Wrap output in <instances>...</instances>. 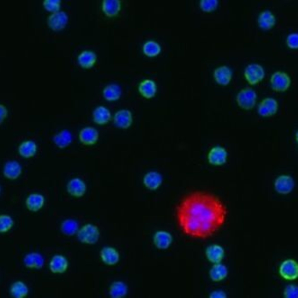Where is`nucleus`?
Listing matches in <instances>:
<instances>
[{"mask_svg":"<svg viewBox=\"0 0 298 298\" xmlns=\"http://www.w3.org/2000/svg\"><path fill=\"white\" fill-rule=\"evenodd\" d=\"M66 189L68 194L71 196L79 198L85 194L87 187L84 181L78 177H74L70 180L67 183Z\"/></svg>","mask_w":298,"mask_h":298,"instance_id":"nucleus-12","label":"nucleus"},{"mask_svg":"<svg viewBox=\"0 0 298 298\" xmlns=\"http://www.w3.org/2000/svg\"><path fill=\"white\" fill-rule=\"evenodd\" d=\"M258 26L265 30L271 29L275 26L276 18L274 14L271 10H266L260 12L257 19Z\"/></svg>","mask_w":298,"mask_h":298,"instance_id":"nucleus-22","label":"nucleus"},{"mask_svg":"<svg viewBox=\"0 0 298 298\" xmlns=\"http://www.w3.org/2000/svg\"><path fill=\"white\" fill-rule=\"evenodd\" d=\"M298 293V287L294 284L288 285L284 291V295L287 298H297Z\"/></svg>","mask_w":298,"mask_h":298,"instance_id":"nucleus-39","label":"nucleus"},{"mask_svg":"<svg viewBox=\"0 0 298 298\" xmlns=\"http://www.w3.org/2000/svg\"><path fill=\"white\" fill-rule=\"evenodd\" d=\"M38 150L37 143L33 140L27 139L22 141L18 145L17 152L22 158L29 159L34 157Z\"/></svg>","mask_w":298,"mask_h":298,"instance_id":"nucleus-17","label":"nucleus"},{"mask_svg":"<svg viewBox=\"0 0 298 298\" xmlns=\"http://www.w3.org/2000/svg\"><path fill=\"white\" fill-rule=\"evenodd\" d=\"M128 287L123 282L116 281L112 282L109 286L108 293L110 297L113 298H121L127 295Z\"/></svg>","mask_w":298,"mask_h":298,"instance_id":"nucleus-27","label":"nucleus"},{"mask_svg":"<svg viewBox=\"0 0 298 298\" xmlns=\"http://www.w3.org/2000/svg\"><path fill=\"white\" fill-rule=\"evenodd\" d=\"M285 42L286 46L292 50L297 49L298 48V34L295 32L291 33L287 36Z\"/></svg>","mask_w":298,"mask_h":298,"instance_id":"nucleus-36","label":"nucleus"},{"mask_svg":"<svg viewBox=\"0 0 298 298\" xmlns=\"http://www.w3.org/2000/svg\"><path fill=\"white\" fill-rule=\"evenodd\" d=\"M69 265L68 259L63 255L57 254L53 256L50 260L49 267L50 271L54 274H60L67 270Z\"/></svg>","mask_w":298,"mask_h":298,"instance_id":"nucleus-16","label":"nucleus"},{"mask_svg":"<svg viewBox=\"0 0 298 298\" xmlns=\"http://www.w3.org/2000/svg\"><path fill=\"white\" fill-rule=\"evenodd\" d=\"M226 274V270L221 265L217 264L212 270L211 274L213 279L218 280L222 279Z\"/></svg>","mask_w":298,"mask_h":298,"instance_id":"nucleus-37","label":"nucleus"},{"mask_svg":"<svg viewBox=\"0 0 298 298\" xmlns=\"http://www.w3.org/2000/svg\"><path fill=\"white\" fill-rule=\"evenodd\" d=\"M207 254L208 258L210 260L218 264L222 258L223 252L221 247L214 246L210 247L207 250Z\"/></svg>","mask_w":298,"mask_h":298,"instance_id":"nucleus-33","label":"nucleus"},{"mask_svg":"<svg viewBox=\"0 0 298 298\" xmlns=\"http://www.w3.org/2000/svg\"><path fill=\"white\" fill-rule=\"evenodd\" d=\"M61 3L60 0H44L42 2L44 8L52 13L60 10Z\"/></svg>","mask_w":298,"mask_h":298,"instance_id":"nucleus-35","label":"nucleus"},{"mask_svg":"<svg viewBox=\"0 0 298 298\" xmlns=\"http://www.w3.org/2000/svg\"><path fill=\"white\" fill-rule=\"evenodd\" d=\"M176 214L178 224L185 233L204 238L212 235L223 224L226 211L216 197L196 192L183 199L178 206Z\"/></svg>","mask_w":298,"mask_h":298,"instance_id":"nucleus-1","label":"nucleus"},{"mask_svg":"<svg viewBox=\"0 0 298 298\" xmlns=\"http://www.w3.org/2000/svg\"><path fill=\"white\" fill-rule=\"evenodd\" d=\"M11 296L15 298H24L28 295L29 290L25 283L20 280L17 281L11 285L9 290Z\"/></svg>","mask_w":298,"mask_h":298,"instance_id":"nucleus-29","label":"nucleus"},{"mask_svg":"<svg viewBox=\"0 0 298 298\" xmlns=\"http://www.w3.org/2000/svg\"><path fill=\"white\" fill-rule=\"evenodd\" d=\"M269 83L273 91L277 92H283L289 88L291 80L290 76L286 72L277 71L271 75Z\"/></svg>","mask_w":298,"mask_h":298,"instance_id":"nucleus-5","label":"nucleus"},{"mask_svg":"<svg viewBox=\"0 0 298 298\" xmlns=\"http://www.w3.org/2000/svg\"><path fill=\"white\" fill-rule=\"evenodd\" d=\"M45 202L44 196L38 193H33L26 197L25 205L29 211L33 212L39 211L44 207Z\"/></svg>","mask_w":298,"mask_h":298,"instance_id":"nucleus-19","label":"nucleus"},{"mask_svg":"<svg viewBox=\"0 0 298 298\" xmlns=\"http://www.w3.org/2000/svg\"><path fill=\"white\" fill-rule=\"evenodd\" d=\"M294 185L292 178L290 176L282 175L278 177L275 180V186L279 192L283 194L291 191Z\"/></svg>","mask_w":298,"mask_h":298,"instance_id":"nucleus-28","label":"nucleus"},{"mask_svg":"<svg viewBox=\"0 0 298 298\" xmlns=\"http://www.w3.org/2000/svg\"><path fill=\"white\" fill-rule=\"evenodd\" d=\"M8 111L5 106L3 104L0 105V123L1 124L6 118L8 115Z\"/></svg>","mask_w":298,"mask_h":298,"instance_id":"nucleus-40","label":"nucleus"},{"mask_svg":"<svg viewBox=\"0 0 298 298\" xmlns=\"http://www.w3.org/2000/svg\"><path fill=\"white\" fill-rule=\"evenodd\" d=\"M122 3L120 0H103L101 8L104 14L109 17L117 16L120 12Z\"/></svg>","mask_w":298,"mask_h":298,"instance_id":"nucleus-26","label":"nucleus"},{"mask_svg":"<svg viewBox=\"0 0 298 298\" xmlns=\"http://www.w3.org/2000/svg\"><path fill=\"white\" fill-rule=\"evenodd\" d=\"M153 244L158 249L164 250L168 249L171 245L173 237L168 231L164 230L156 231L152 238Z\"/></svg>","mask_w":298,"mask_h":298,"instance_id":"nucleus-11","label":"nucleus"},{"mask_svg":"<svg viewBox=\"0 0 298 298\" xmlns=\"http://www.w3.org/2000/svg\"><path fill=\"white\" fill-rule=\"evenodd\" d=\"M279 273L284 279L292 281L296 279L298 276V265L297 262L292 259L283 261L279 268Z\"/></svg>","mask_w":298,"mask_h":298,"instance_id":"nucleus-6","label":"nucleus"},{"mask_svg":"<svg viewBox=\"0 0 298 298\" xmlns=\"http://www.w3.org/2000/svg\"><path fill=\"white\" fill-rule=\"evenodd\" d=\"M100 257L104 264L110 266L116 265L120 259L118 251L115 248L111 246L102 247L100 252Z\"/></svg>","mask_w":298,"mask_h":298,"instance_id":"nucleus-13","label":"nucleus"},{"mask_svg":"<svg viewBox=\"0 0 298 298\" xmlns=\"http://www.w3.org/2000/svg\"><path fill=\"white\" fill-rule=\"evenodd\" d=\"M244 78L249 85L254 86L261 82L265 75V70L262 65L257 63H251L245 68L243 72Z\"/></svg>","mask_w":298,"mask_h":298,"instance_id":"nucleus-4","label":"nucleus"},{"mask_svg":"<svg viewBox=\"0 0 298 298\" xmlns=\"http://www.w3.org/2000/svg\"><path fill=\"white\" fill-rule=\"evenodd\" d=\"M76 235L78 240L81 243L87 245H93L99 240L100 231L97 226L88 223L79 228Z\"/></svg>","mask_w":298,"mask_h":298,"instance_id":"nucleus-2","label":"nucleus"},{"mask_svg":"<svg viewBox=\"0 0 298 298\" xmlns=\"http://www.w3.org/2000/svg\"><path fill=\"white\" fill-rule=\"evenodd\" d=\"M215 82L219 85L226 86L231 82L233 73L230 69L226 65H221L216 68L213 73Z\"/></svg>","mask_w":298,"mask_h":298,"instance_id":"nucleus-20","label":"nucleus"},{"mask_svg":"<svg viewBox=\"0 0 298 298\" xmlns=\"http://www.w3.org/2000/svg\"><path fill=\"white\" fill-rule=\"evenodd\" d=\"M113 115L110 109L102 105L97 106L93 110L92 119L96 125L100 126L105 125L112 120Z\"/></svg>","mask_w":298,"mask_h":298,"instance_id":"nucleus-15","label":"nucleus"},{"mask_svg":"<svg viewBox=\"0 0 298 298\" xmlns=\"http://www.w3.org/2000/svg\"><path fill=\"white\" fill-rule=\"evenodd\" d=\"M114 125L121 129H126L132 124L133 116L131 111L127 109L116 111L113 115L112 120Z\"/></svg>","mask_w":298,"mask_h":298,"instance_id":"nucleus-9","label":"nucleus"},{"mask_svg":"<svg viewBox=\"0 0 298 298\" xmlns=\"http://www.w3.org/2000/svg\"><path fill=\"white\" fill-rule=\"evenodd\" d=\"M161 49L160 44L156 41L152 40L146 41L144 43L142 47L143 54L149 57H153L157 56L160 53Z\"/></svg>","mask_w":298,"mask_h":298,"instance_id":"nucleus-31","label":"nucleus"},{"mask_svg":"<svg viewBox=\"0 0 298 298\" xmlns=\"http://www.w3.org/2000/svg\"><path fill=\"white\" fill-rule=\"evenodd\" d=\"M138 88L140 95L147 99L154 97L157 91L156 82L150 79H146L141 81L138 85Z\"/></svg>","mask_w":298,"mask_h":298,"instance_id":"nucleus-23","label":"nucleus"},{"mask_svg":"<svg viewBox=\"0 0 298 298\" xmlns=\"http://www.w3.org/2000/svg\"><path fill=\"white\" fill-rule=\"evenodd\" d=\"M257 100V95L253 88L246 87L240 90L237 94L236 101L238 106L246 111L250 110L255 107Z\"/></svg>","mask_w":298,"mask_h":298,"instance_id":"nucleus-3","label":"nucleus"},{"mask_svg":"<svg viewBox=\"0 0 298 298\" xmlns=\"http://www.w3.org/2000/svg\"><path fill=\"white\" fill-rule=\"evenodd\" d=\"M23 168L18 161L11 160L6 162L4 164L2 173L4 178L10 180H15L18 179L22 175Z\"/></svg>","mask_w":298,"mask_h":298,"instance_id":"nucleus-14","label":"nucleus"},{"mask_svg":"<svg viewBox=\"0 0 298 298\" xmlns=\"http://www.w3.org/2000/svg\"><path fill=\"white\" fill-rule=\"evenodd\" d=\"M99 136V133L96 129L93 127L88 126L81 129L78 133V138L82 145L91 146L97 143Z\"/></svg>","mask_w":298,"mask_h":298,"instance_id":"nucleus-10","label":"nucleus"},{"mask_svg":"<svg viewBox=\"0 0 298 298\" xmlns=\"http://www.w3.org/2000/svg\"><path fill=\"white\" fill-rule=\"evenodd\" d=\"M122 95L121 88L118 84L111 83L105 86L102 91V95L106 101L113 102L118 100Z\"/></svg>","mask_w":298,"mask_h":298,"instance_id":"nucleus-25","label":"nucleus"},{"mask_svg":"<svg viewBox=\"0 0 298 298\" xmlns=\"http://www.w3.org/2000/svg\"><path fill=\"white\" fill-rule=\"evenodd\" d=\"M163 182V178L159 172L150 171L146 173L143 176L142 182L144 187L147 189L152 191L158 189L161 186Z\"/></svg>","mask_w":298,"mask_h":298,"instance_id":"nucleus-18","label":"nucleus"},{"mask_svg":"<svg viewBox=\"0 0 298 298\" xmlns=\"http://www.w3.org/2000/svg\"><path fill=\"white\" fill-rule=\"evenodd\" d=\"M218 3L217 0H201L199 2V6L203 11L210 12L216 9Z\"/></svg>","mask_w":298,"mask_h":298,"instance_id":"nucleus-34","label":"nucleus"},{"mask_svg":"<svg viewBox=\"0 0 298 298\" xmlns=\"http://www.w3.org/2000/svg\"><path fill=\"white\" fill-rule=\"evenodd\" d=\"M68 20L67 13L64 11L59 10L49 15L47 22L50 29L57 31L63 29L67 24Z\"/></svg>","mask_w":298,"mask_h":298,"instance_id":"nucleus-7","label":"nucleus"},{"mask_svg":"<svg viewBox=\"0 0 298 298\" xmlns=\"http://www.w3.org/2000/svg\"><path fill=\"white\" fill-rule=\"evenodd\" d=\"M35 252L29 253L26 254L24 258V265L28 269H35Z\"/></svg>","mask_w":298,"mask_h":298,"instance_id":"nucleus-38","label":"nucleus"},{"mask_svg":"<svg viewBox=\"0 0 298 298\" xmlns=\"http://www.w3.org/2000/svg\"><path fill=\"white\" fill-rule=\"evenodd\" d=\"M53 143L55 146L60 149L68 147L72 141V133L67 129H63L55 134L52 138Z\"/></svg>","mask_w":298,"mask_h":298,"instance_id":"nucleus-24","label":"nucleus"},{"mask_svg":"<svg viewBox=\"0 0 298 298\" xmlns=\"http://www.w3.org/2000/svg\"><path fill=\"white\" fill-rule=\"evenodd\" d=\"M79 227L78 223L75 220L67 219L61 223L60 229L62 233L68 236L76 235Z\"/></svg>","mask_w":298,"mask_h":298,"instance_id":"nucleus-30","label":"nucleus"},{"mask_svg":"<svg viewBox=\"0 0 298 298\" xmlns=\"http://www.w3.org/2000/svg\"><path fill=\"white\" fill-rule=\"evenodd\" d=\"M97 60L96 53L92 50H85L78 54L77 61L79 65L84 69L91 68L95 65Z\"/></svg>","mask_w":298,"mask_h":298,"instance_id":"nucleus-21","label":"nucleus"},{"mask_svg":"<svg viewBox=\"0 0 298 298\" xmlns=\"http://www.w3.org/2000/svg\"><path fill=\"white\" fill-rule=\"evenodd\" d=\"M14 222L10 215L2 214L0 216V233H5L11 230L13 227Z\"/></svg>","mask_w":298,"mask_h":298,"instance_id":"nucleus-32","label":"nucleus"},{"mask_svg":"<svg viewBox=\"0 0 298 298\" xmlns=\"http://www.w3.org/2000/svg\"><path fill=\"white\" fill-rule=\"evenodd\" d=\"M257 108V112L260 116L264 117H269L277 113L279 109V104L275 99L266 97L261 100Z\"/></svg>","mask_w":298,"mask_h":298,"instance_id":"nucleus-8","label":"nucleus"}]
</instances>
